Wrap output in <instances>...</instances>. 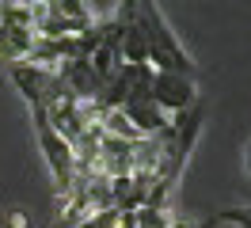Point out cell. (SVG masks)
<instances>
[{
	"label": "cell",
	"mask_w": 251,
	"mask_h": 228,
	"mask_svg": "<svg viewBox=\"0 0 251 228\" xmlns=\"http://www.w3.org/2000/svg\"><path fill=\"white\" fill-rule=\"evenodd\" d=\"M137 27L145 34V53H149V65L156 73H179V76H194L198 65L190 61V53L183 50V42L175 38V30L168 27V19L152 0H141L137 4Z\"/></svg>",
	"instance_id": "cell-1"
},
{
	"label": "cell",
	"mask_w": 251,
	"mask_h": 228,
	"mask_svg": "<svg viewBox=\"0 0 251 228\" xmlns=\"http://www.w3.org/2000/svg\"><path fill=\"white\" fill-rule=\"evenodd\" d=\"M149 99L168 114V118H179L198 106V88H194V76H179V73H156L152 69V91Z\"/></svg>",
	"instance_id": "cell-3"
},
{
	"label": "cell",
	"mask_w": 251,
	"mask_h": 228,
	"mask_svg": "<svg viewBox=\"0 0 251 228\" xmlns=\"http://www.w3.org/2000/svg\"><path fill=\"white\" fill-rule=\"evenodd\" d=\"M76 228H133V213H126V209H103V213H92L88 221H80Z\"/></svg>",
	"instance_id": "cell-5"
},
{
	"label": "cell",
	"mask_w": 251,
	"mask_h": 228,
	"mask_svg": "<svg viewBox=\"0 0 251 228\" xmlns=\"http://www.w3.org/2000/svg\"><path fill=\"white\" fill-rule=\"evenodd\" d=\"M244 171H248V179H251V141H248V152H244Z\"/></svg>",
	"instance_id": "cell-7"
},
{
	"label": "cell",
	"mask_w": 251,
	"mask_h": 228,
	"mask_svg": "<svg viewBox=\"0 0 251 228\" xmlns=\"http://www.w3.org/2000/svg\"><path fill=\"white\" fill-rule=\"evenodd\" d=\"M122 114L129 118V126L137 129V137H160L168 129V122H172L152 99H133V103L122 106Z\"/></svg>",
	"instance_id": "cell-4"
},
{
	"label": "cell",
	"mask_w": 251,
	"mask_h": 228,
	"mask_svg": "<svg viewBox=\"0 0 251 228\" xmlns=\"http://www.w3.org/2000/svg\"><path fill=\"white\" fill-rule=\"evenodd\" d=\"M225 221V225H236V228H251V205H232V209H217L213 225Z\"/></svg>",
	"instance_id": "cell-6"
},
{
	"label": "cell",
	"mask_w": 251,
	"mask_h": 228,
	"mask_svg": "<svg viewBox=\"0 0 251 228\" xmlns=\"http://www.w3.org/2000/svg\"><path fill=\"white\" fill-rule=\"evenodd\" d=\"M31 118H34V133H38L42 156H46V167H50V175H53V186H57V198H65L73 190V182H76V152H73V145L46 122L42 110H31Z\"/></svg>",
	"instance_id": "cell-2"
}]
</instances>
